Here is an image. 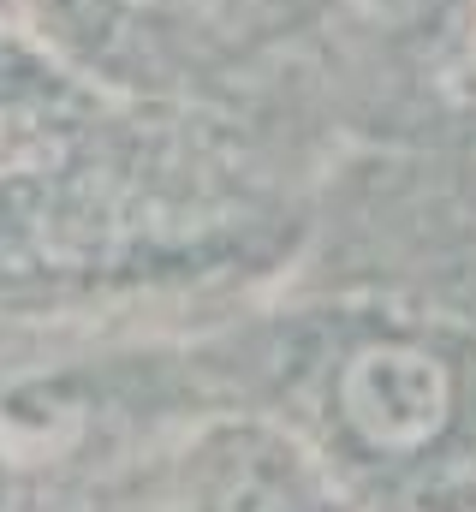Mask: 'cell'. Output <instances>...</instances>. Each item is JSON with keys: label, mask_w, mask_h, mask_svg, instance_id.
Segmentation results:
<instances>
[{"label": "cell", "mask_w": 476, "mask_h": 512, "mask_svg": "<svg viewBox=\"0 0 476 512\" xmlns=\"http://www.w3.org/2000/svg\"><path fill=\"white\" fill-rule=\"evenodd\" d=\"M340 411L357 429V441L381 453H411L447 429L453 376L441 358L417 346H363L340 376Z\"/></svg>", "instance_id": "obj_1"}, {"label": "cell", "mask_w": 476, "mask_h": 512, "mask_svg": "<svg viewBox=\"0 0 476 512\" xmlns=\"http://www.w3.org/2000/svg\"><path fill=\"white\" fill-rule=\"evenodd\" d=\"M221 512H286V501H280L268 483H244V489L227 495V507H221Z\"/></svg>", "instance_id": "obj_3"}, {"label": "cell", "mask_w": 476, "mask_h": 512, "mask_svg": "<svg viewBox=\"0 0 476 512\" xmlns=\"http://www.w3.org/2000/svg\"><path fill=\"white\" fill-rule=\"evenodd\" d=\"M60 161V137L18 114V108H0V179H18V173H48Z\"/></svg>", "instance_id": "obj_2"}]
</instances>
